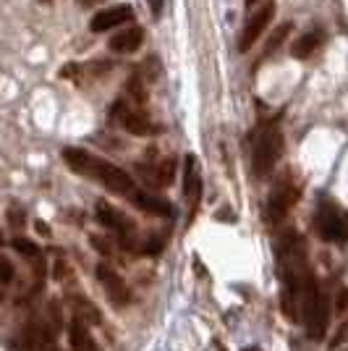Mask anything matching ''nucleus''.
<instances>
[{
  "instance_id": "27",
  "label": "nucleus",
  "mask_w": 348,
  "mask_h": 351,
  "mask_svg": "<svg viewBox=\"0 0 348 351\" xmlns=\"http://www.w3.org/2000/svg\"><path fill=\"white\" fill-rule=\"evenodd\" d=\"M244 351H262V349H260V346H247Z\"/></svg>"
},
{
  "instance_id": "12",
  "label": "nucleus",
  "mask_w": 348,
  "mask_h": 351,
  "mask_svg": "<svg viewBox=\"0 0 348 351\" xmlns=\"http://www.w3.org/2000/svg\"><path fill=\"white\" fill-rule=\"evenodd\" d=\"M131 19H134V8H131V5H110V8H105V11L92 16L89 29L95 32V34H102V32H110V29L123 27V24L131 21Z\"/></svg>"
},
{
  "instance_id": "16",
  "label": "nucleus",
  "mask_w": 348,
  "mask_h": 351,
  "mask_svg": "<svg viewBox=\"0 0 348 351\" xmlns=\"http://www.w3.org/2000/svg\"><path fill=\"white\" fill-rule=\"evenodd\" d=\"M322 43H325V32L309 29V32H304L296 43L290 45V56H293V58H299V60H304V58H309L314 50H319V45Z\"/></svg>"
},
{
  "instance_id": "21",
  "label": "nucleus",
  "mask_w": 348,
  "mask_h": 351,
  "mask_svg": "<svg viewBox=\"0 0 348 351\" xmlns=\"http://www.w3.org/2000/svg\"><path fill=\"white\" fill-rule=\"evenodd\" d=\"M11 280H14V265H11V260H0V283L3 286H11Z\"/></svg>"
},
{
  "instance_id": "8",
  "label": "nucleus",
  "mask_w": 348,
  "mask_h": 351,
  "mask_svg": "<svg viewBox=\"0 0 348 351\" xmlns=\"http://www.w3.org/2000/svg\"><path fill=\"white\" fill-rule=\"evenodd\" d=\"M113 118H116V123L121 129H126L134 136H152V134H158V126L142 113V108L123 103V100L113 105Z\"/></svg>"
},
{
  "instance_id": "25",
  "label": "nucleus",
  "mask_w": 348,
  "mask_h": 351,
  "mask_svg": "<svg viewBox=\"0 0 348 351\" xmlns=\"http://www.w3.org/2000/svg\"><path fill=\"white\" fill-rule=\"evenodd\" d=\"M149 5H152V14H155V19H158V16L162 14V8H165V5H162V0H149Z\"/></svg>"
},
{
  "instance_id": "9",
  "label": "nucleus",
  "mask_w": 348,
  "mask_h": 351,
  "mask_svg": "<svg viewBox=\"0 0 348 351\" xmlns=\"http://www.w3.org/2000/svg\"><path fill=\"white\" fill-rule=\"evenodd\" d=\"M202 191L204 181L202 171H199V160H197V155H186V160H184V199H186V207H189V223L199 213Z\"/></svg>"
},
{
  "instance_id": "13",
  "label": "nucleus",
  "mask_w": 348,
  "mask_h": 351,
  "mask_svg": "<svg viewBox=\"0 0 348 351\" xmlns=\"http://www.w3.org/2000/svg\"><path fill=\"white\" fill-rule=\"evenodd\" d=\"M69 304H71L73 317H76V320L87 322V325H102L100 307H95V302H89L87 296H82V293H71V296H69Z\"/></svg>"
},
{
  "instance_id": "3",
  "label": "nucleus",
  "mask_w": 348,
  "mask_h": 351,
  "mask_svg": "<svg viewBox=\"0 0 348 351\" xmlns=\"http://www.w3.org/2000/svg\"><path fill=\"white\" fill-rule=\"evenodd\" d=\"M283 152V134L275 121H262L254 132V152H251V162H254V173L257 178H267L273 173L275 162L280 160Z\"/></svg>"
},
{
  "instance_id": "20",
  "label": "nucleus",
  "mask_w": 348,
  "mask_h": 351,
  "mask_svg": "<svg viewBox=\"0 0 348 351\" xmlns=\"http://www.w3.org/2000/svg\"><path fill=\"white\" fill-rule=\"evenodd\" d=\"M288 32H290V24H288V21H286V24H280V27H277V29L273 32V37L267 40V45H264V56H273L277 47L283 45V40L288 37Z\"/></svg>"
},
{
  "instance_id": "5",
  "label": "nucleus",
  "mask_w": 348,
  "mask_h": 351,
  "mask_svg": "<svg viewBox=\"0 0 348 351\" xmlns=\"http://www.w3.org/2000/svg\"><path fill=\"white\" fill-rule=\"evenodd\" d=\"M299 194H301V189L293 184L290 173L280 176L275 189L270 191V199H267V223L277 226V223H283L288 218V213L299 202Z\"/></svg>"
},
{
  "instance_id": "24",
  "label": "nucleus",
  "mask_w": 348,
  "mask_h": 351,
  "mask_svg": "<svg viewBox=\"0 0 348 351\" xmlns=\"http://www.w3.org/2000/svg\"><path fill=\"white\" fill-rule=\"evenodd\" d=\"M92 244H95V249L102 252V254H110V241H102L100 236H92Z\"/></svg>"
},
{
  "instance_id": "28",
  "label": "nucleus",
  "mask_w": 348,
  "mask_h": 351,
  "mask_svg": "<svg viewBox=\"0 0 348 351\" xmlns=\"http://www.w3.org/2000/svg\"><path fill=\"white\" fill-rule=\"evenodd\" d=\"M45 351H60V349H55V346H47Z\"/></svg>"
},
{
  "instance_id": "18",
  "label": "nucleus",
  "mask_w": 348,
  "mask_h": 351,
  "mask_svg": "<svg viewBox=\"0 0 348 351\" xmlns=\"http://www.w3.org/2000/svg\"><path fill=\"white\" fill-rule=\"evenodd\" d=\"M131 202L139 207L142 213H149V215H171V213H173V207L168 205L165 199H160L155 194H147V191H139Z\"/></svg>"
},
{
  "instance_id": "11",
  "label": "nucleus",
  "mask_w": 348,
  "mask_h": 351,
  "mask_svg": "<svg viewBox=\"0 0 348 351\" xmlns=\"http://www.w3.org/2000/svg\"><path fill=\"white\" fill-rule=\"evenodd\" d=\"M97 278H100V283L105 286L108 299H110L116 307H126V304H129L131 302L129 286L123 283V278L118 276V270L113 267V265H108V263L97 265Z\"/></svg>"
},
{
  "instance_id": "14",
  "label": "nucleus",
  "mask_w": 348,
  "mask_h": 351,
  "mask_svg": "<svg viewBox=\"0 0 348 351\" xmlns=\"http://www.w3.org/2000/svg\"><path fill=\"white\" fill-rule=\"evenodd\" d=\"M142 43H145V32H142V27H129V29H121L110 40V50L113 53H136L139 47H142Z\"/></svg>"
},
{
  "instance_id": "15",
  "label": "nucleus",
  "mask_w": 348,
  "mask_h": 351,
  "mask_svg": "<svg viewBox=\"0 0 348 351\" xmlns=\"http://www.w3.org/2000/svg\"><path fill=\"white\" fill-rule=\"evenodd\" d=\"M139 173L145 176V181L149 186H168L173 184V173H175V165L173 160H162L160 165H139Z\"/></svg>"
},
{
  "instance_id": "26",
  "label": "nucleus",
  "mask_w": 348,
  "mask_h": 351,
  "mask_svg": "<svg viewBox=\"0 0 348 351\" xmlns=\"http://www.w3.org/2000/svg\"><path fill=\"white\" fill-rule=\"evenodd\" d=\"M257 5H260V0H247V8H249V11H251V8H257Z\"/></svg>"
},
{
  "instance_id": "1",
  "label": "nucleus",
  "mask_w": 348,
  "mask_h": 351,
  "mask_svg": "<svg viewBox=\"0 0 348 351\" xmlns=\"http://www.w3.org/2000/svg\"><path fill=\"white\" fill-rule=\"evenodd\" d=\"M277 273L283 280V291H280L283 315L290 322L301 320V293L317 276L306 257L304 239L296 231H286L277 239Z\"/></svg>"
},
{
  "instance_id": "10",
  "label": "nucleus",
  "mask_w": 348,
  "mask_h": 351,
  "mask_svg": "<svg viewBox=\"0 0 348 351\" xmlns=\"http://www.w3.org/2000/svg\"><path fill=\"white\" fill-rule=\"evenodd\" d=\"M95 213H97V220H100L105 228H110L113 234H118L121 239H123V244L134 239V234H136V226H134V220H129L121 210H116L113 205H108V202H97V207H95Z\"/></svg>"
},
{
  "instance_id": "4",
  "label": "nucleus",
  "mask_w": 348,
  "mask_h": 351,
  "mask_svg": "<svg viewBox=\"0 0 348 351\" xmlns=\"http://www.w3.org/2000/svg\"><path fill=\"white\" fill-rule=\"evenodd\" d=\"M301 322L306 325V336L312 341H322L330 325V302L322 293L317 278L312 280L301 293Z\"/></svg>"
},
{
  "instance_id": "17",
  "label": "nucleus",
  "mask_w": 348,
  "mask_h": 351,
  "mask_svg": "<svg viewBox=\"0 0 348 351\" xmlns=\"http://www.w3.org/2000/svg\"><path fill=\"white\" fill-rule=\"evenodd\" d=\"M69 341H71L73 351H97V343L89 333V325L73 317L71 325H69Z\"/></svg>"
},
{
  "instance_id": "23",
  "label": "nucleus",
  "mask_w": 348,
  "mask_h": 351,
  "mask_svg": "<svg viewBox=\"0 0 348 351\" xmlns=\"http://www.w3.org/2000/svg\"><path fill=\"white\" fill-rule=\"evenodd\" d=\"M348 309V289H340V296L335 302V312H346Z\"/></svg>"
},
{
  "instance_id": "7",
  "label": "nucleus",
  "mask_w": 348,
  "mask_h": 351,
  "mask_svg": "<svg viewBox=\"0 0 348 351\" xmlns=\"http://www.w3.org/2000/svg\"><path fill=\"white\" fill-rule=\"evenodd\" d=\"M317 231L325 241L340 244L348 239V220L346 215L330 202H322L317 210Z\"/></svg>"
},
{
  "instance_id": "2",
  "label": "nucleus",
  "mask_w": 348,
  "mask_h": 351,
  "mask_svg": "<svg viewBox=\"0 0 348 351\" xmlns=\"http://www.w3.org/2000/svg\"><path fill=\"white\" fill-rule=\"evenodd\" d=\"M63 160H66V165H69L71 171H76L79 176H87L92 181H97L100 186H105V189L113 191V194L129 197V199H134V197L139 194L134 178H131L123 168L113 165L110 160H102V158L92 155L87 149L66 147V149H63Z\"/></svg>"
},
{
  "instance_id": "29",
  "label": "nucleus",
  "mask_w": 348,
  "mask_h": 351,
  "mask_svg": "<svg viewBox=\"0 0 348 351\" xmlns=\"http://www.w3.org/2000/svg\"><path fill=\"white\" fill-rule=\"evenodd\" d=\"M346 351H348V349H346Z\"/></svg>"
},
{
  "instance_id": "22",
  "label": "nucleus",
  "mask_w": 348,
  "mask_h": 351,
  "mask_svg": "<svg viewBox=\"0 0 348 351\" xmlns=\"http://www.w3.org/2000/svg\"><path fill=\"white\" fill-rule=\"evenodd\" d=\"M8 223H11L14 228H21V226H24V210L18 205L8 207Z\"/></svg>"
},
{
  "instance_id": "6",
  "label": "nucleus",
  "mask_w": 348,
  "mask_h": 351,
  "mask_svg": "<svg viewBox=\"0 0 348 351\" xmlns=\"http://www.w3.org/2000/svg\"><path fill=\"white\" fill-rule=\"evenodd\" d=\"M273 16H275V0H264L257 8L249 11L244 32H241V40H238V50H241V53H249V50H251V45L260 40L262 32L270 27Z\"/></svg>"
},
{
  "instance_id": "19",
  "label": "nucleus",
  "mask_w": 348,
  "mask_h": 351,
  "mask_svg": "<svg viewBox=\"0 0 348 351\" xmlns=\"http://www.w3.org/2000/svg\"><path fill=\"white\" fill-rule=\"evenodd\" d=\"M11 247H14L21 257H29V260H37V257H40V247H37L34 241H29V239H24V236L11 239Z\"/></svg>"
}]
</instances>
